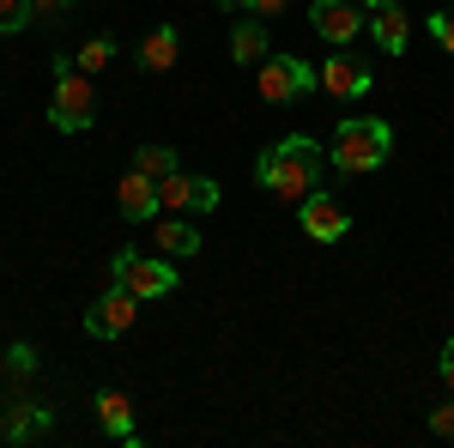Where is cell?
<instances>
[{
    "instance_id": "1",
    "label": "cell",
    "mask_w": 454,
    "mask_h": 448,
    "mask_svg": "<svg viewBox=\"0 0 454 448\" xmlns=\"http://www.w3.org/2000/svg\"><path fill=\"white\" fill-rule=\"evenodd\" d=\"M321 170H327V145L309 134H285L254 158V188L285 200V207H297L303 194L321 188Z\"/></svg>"
},
{
    "instance_id": "2",
    "label": "cell",
    "mask_w": 454,
    "mask_h": 448,
    "mask_svg": "<svg viewBox=\"0 0 454 448\" xmlns=\"http://www.w3.org/2000/svg\"><path fill=\"white\" fill-rule=\"evenodd\" d=\"M394 152V128L382 115H340V128L327 139V164L340 176H376Z\"/></svg>"
},
{
    "instance_id": "3",
    "label": "cell",
    "mask_w": 454,
    "mask_h": 448,
    "mask_svg": "<svg viewBox=\"0 0 454 448\" xmlns=\"http://www.w3.org/2000/svg\"><path fill=\"white\" fill-rule=\"evenodd\" d=\"M91 122H98V85H91V73H79L67 55H55L49 128H55V134H91Z\"/></svg>"
},
{
    "instance_id": "4",
    "label": "cell",
    "mask_w": 454,
    "mask_h": 448,
    "mask_svg": "<svg viewBox=\"0 0 454 448\" xmlns=\"http://www.w3.org/2000/svg\"><path fill=\"white\" fill-rule=\"evenodd\" d=\"M109 285H128L140 303H158V297H170L182 273H176L170 261H145L140 248H115L109 255Z\"/></svg>"
},
{
    "instance_id": "5",
    "label": "cell",
    "mask_w": 454,
    "mask_h": 448,
    "mask_svg": "<svg viewBox=\"0 0 454 448\" xmlns=\"http://www.w3.org/2000/svg\"><path fill=\"white\" fill-rule=\"evenodd\" d=\"M309 91H321V73L303 55H267L261 61V104L291 109V104H303Z\"/></svg>"
},
{
    "instance_id": "6",
    "label": "cell",
    "mask_w": 454,
    "mask_h": 448,
    "mask_svg": "<svg viewBox=\"0 0 454 448\" xmlns=\"http://www.w3.org/2000/svg\"><path fill=\"white\" fill-rule=\"evenodd\" d=\"M134 321H140V297H134L128 285H109L104 297L85 310V334H91V340H121Z\"/></svg>"
},
{
    "instance_id": "7",
    "label": "cell",
    "mask_w": 454,
    "mask_h": 448,
    "mask_svg": "<svg viewBox=\"0 0 454 448\" xmlns=\"http://www.w3.org/2000/svg\"><path fill=\"white\" fill-rule=\"evenodd\" d=\"M297 224H303V237H309V242H346L351 212L340 207L327 188H315V194H303V200H297Z\"/></svg>"
},
{
    "instance_id": "8",
    "label": "cell",
    "mask_w": 454,
    "mask_h": 448,
    "mask_svg": "<svg viewBox=\"0 0 454 448\" xmlns=\"http://www.w3.org/2000/svg\"><path fill=\"white\" fill-rule=\"evenodd\" d=\"M158 200H164V212H212L218 207V182L170 170V176H158Z\"/></svg>"
},
{
    "instance_id": "9",
    "label": "cell",
    "mask_w": 454,
    "mask_h": 448,
    "mask_svg": "<svg viewBox=\"0 0 454 448\" xmlns=\"http://www.w3.org/2000/svg\"><path fill=\"white\" fill-rule=\"evenodd\" d=\"M309 25L327 36L333 49H346V43H357V31H364L370 19H364V6H357V0H315V6H309Z\"/></svg>"
},
{
    "instance_id": "10",
    "label": "cell",
    "mask_w": 454,
    "mask_h": 448,
    "mask_svg": "<svg viewBox=\"0 0 454 448\" xmlns=\"http://www.w3.org/2000/svg\"><path fill=\"white\" fill-rule=\"evenodd\" d=\"M115 207H121V218H134V224H152V218L164 212V200H158V176L121 170L115 176Z\"/></svg>"
},
{
    "instance_id": "11",
    "label": "cell",
    "mask_w": 454,
    "mask_h": 448,
    "mask_svg": "<svg viewBox=\"0 0 454 448\" xmlns=\"http://www.w3.org/2000/svg\"><path fill=\"white\" fill-rule=\"evenodd\" d=\"M315 73H321V91H327L333 104H357V98H370V85H376V79L357 67L346 49H340V55H327V61H321Z\"/></svg>"
},
{
    "instance_id": "12",
    "label": "cell",
    "mask_w": 454,
    "mask_h": 448,
    "mask_svg": "<svg viewBox=\"0 0 454 448\" xmlns=\"http://www.w3.org/2000/svg\"><path fill=\"white\" fill-rule=\"evenodd\" d=\"M49 430H55V406L49 400H19V406L0 413V436L6 443H43Z\"/></svg>"
},
{
    "instance_id": "13",
    "label": "cell",
    "mask_w": 454,
    "mask_h": 448,
    "mask_svg": "<svg viewBox=\"0 0 454 448\" xmlns=\"http://www.w3.org/2000/svg\"><path fill=\"white\" fill-rule=\"evenodd\" d=\"M267 55H273V43H267V19H254V12L237 19V25H231V61H237V67H261Z\"/></svg>"
},
{
    "instance_id": "14",
    "label": "cell",
    "mask_w": 454,
    "mask_h": 448,
    "mask_svg": "<svg viewBox=\"0 0 454 448\" xmlns=\"http://www.w3.org/2000/svg\"><path fill=\"white\" fill-rule=\"evenodd\" d=\"M370 36H376V49L382 55H406V43H412V19H406V6H376L370 12Z\"/></svg>"
},
{
    "instance_id": "15",
    "label": "cell",
    "mask_w": 454,
    "mask_h": 448,
    "mask_svg": "<svg viewBox=\"0 0 454 448\" xmlns=\"http://www.w3.org/2000/svg\"><path fill=\"white\" fill-rule=\"evenodd\" d=\"M182 61V31L176 25H152L140 36V73H170Z\"/></svg>"
},
{
    "instance_id": "16",
    "label": "cell",
    "mask_w": 454,
    "mask_h": 448,
    "mask_svg": "<svg viewBox=\"0 0 454 448\" xmlns=\"http://www.w3.org/2000/svg\"><path fill=\"white\" fill-rule=\"evenodd\" d=\"M152 242H158V255L188 261V255H200V224L194 218H152Z\"/></svg>"
},
{
    "instance_id": "17",
    "label": "cell",
    "mask_w": 454,
    "mask_h": 448,
    "mask_svg": "<svg viewBox=\"0 0 454 448\" xmlns=\"http://www.w3.org/2000/svg\"><path fill=\"white\" fill-rule=\"evenodd\" d=\"M98 424H104L115 443L140 448V430H134V406H128V394H115V388H104L98 394Z\"/></svg>"
},
{
    "instance_id": "18",
    "label": "cell",
    "mask_w": 454,
    "mask_h": 448,
    "mask_svg": "<svg viewBox=\"0 0 454 448\" xmlns=\"http://www.w3.org/2000/svg\"><path fill=\"white\" fill-rule=\"evenodd\" d=\"M109 61H115V36H91V43L73 55V67H79V73H104Z\"/></svg>"
},
{
    "instance_id": "19",
    "label": "cell",
    "mask_w": 454,
    "mask_h": 448,
    "mask_svg": "<svg viewBox=\"0 0 454 448\" xmlns=\"http://www.w3.org/2000/svg\"><path fill=\"white\" fill-rule=\"evenodd\" d=\"M134 170L170 176V170H176V145H140V152H134Z\"/></svg>"
},
{
    "instance_id": "20",
    "label": "cell",
    "mask_w": 454,
    "mask_h": 448,
    "mask_svg": "<svg viewBox=\"0 0 454 448\" xmlns=\"http://www.w3.org/2000/svg\"><path fill=\"white\" fill-rule=\"evenodd\" d=\"M25 25H36V6H31V0H0V36H19Z\"/></svg>"
},
{
    "instance_id": "21",
    "label": "cell",
    "mask_w": 454,
    "mask_h": 448,
    "mask_svg": "<svg viewBox=\"0 0 454 448\" xmlns=\"http://www.w3.org/2000/svg\"><path fill=\"white\" fill-rule=\"evenodd\" d=\"M6 376H19V381L36 376V345H25V340H19V345H6Z\"/></svg>"
},
{
    "instance_id": "22",
    "label": "cell",
    "mask_w": 454,
    "mask_h": 448,
    "mask_svg": "<svg viewBox=\"0 0 454 448\" xmlns=\"http://www.w3.org/2000/svg\"><path fill=\"white\" fill-rule=\"evenodd\" d=\"M424 31L436 36V49L454 61V12H430V19H424Z\"/></svg>"
},
{
    "instance_id": "23",
    "label": "cell",
    "mask_w": 454,
    "mask_h": 448,
    "mask_svg": "<svg viewBox=\"0 0 454 448\" xmlns=\"http://www.w3.org/2000/svg\"><path fill=\"white\" fill-rule=\"evenodd\" d=\"M31 6H36V25H61L79 0H31Z\"/></svg>"
},
{
    "instance_id": "24",
    "label": "cell",
    "mask_w": 454,
    "mask_h": 448,
    "mask_svg": "<svg viewBox=\"0 0 454 448\" xmlns=\"http://www.w3.org/2000/svg\"><path fill=\"white\" fill-rule=\"evenodd\" d=\"M430 436H449V443H454V400L430 413Z\"/></svg>"
},
{
    "instance_id": "25",
    "label": "cell",
    "mask_w": 454,
    "mask_h": 448,
    "mask_svg": "<svg viewBox=\"0 0 454 448\" xmlns=\"http://www.w3.org/2000/svg\"><path fill=\"white\" fill-rule=\"evenodd\" d=\"M436 376H442V388L454 394V340L442 345V358H436Z\"/></svg>"
},
{
    "instance_id": "26",
    "label": "cell",
    "mask_w": 454,
    "mask_h": 448,
    "mask_svg": "<svg viewBox=\"0 0 454 448\" xmlns=\"http://www.w3.org/2000/svg\"><path fill=\"white\" fill-rule=\"evenodd\" d=\"M285 6H291V0H248V12H254V19H279Z\"/></svg>"
},
{
    "instance_id": "27",
    "label": "cell",
    "mask_w": 454,
    "mask_h": 448,
    "mask_svg": "<svg viewBox=\"0 0 454 448\" xmlns=\"http://www.w3.org/2000/svg\"><path fill=\"white\" fill-rule=\"evenodd\" d=\"M212 6H224V12H248V0H212Z\"/></svg>"
},
{
    "instance_id": "28",
    "label": "cell",
    "mask_w": 454,
    "mask_h": 448,
    "mask_svg": "<svg viewBox=\"0 0 454 448\" xmlns=\"http://www.w3.org/2000/svg\"><path fill=\"white\" fill-rule=\"evenodd\" d=\"M357 6H364V12H376V6H387V0H357Z\"/></svg>"
}]
</instances>
